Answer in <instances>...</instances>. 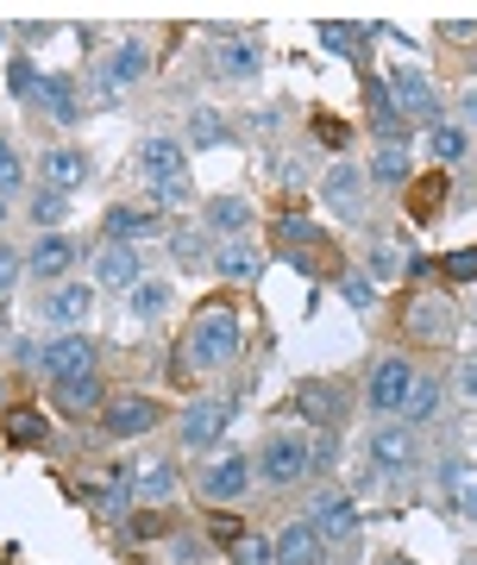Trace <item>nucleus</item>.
<instances>
[{
    "instance_id": "obj_36",
    "label": "nucleus",
    "mask_w": 477,
    "mask_h": 565,
    "mask_svg": "<svg viewBox=\"0 0 477 565\" xmlns=\"http://www.w3.org/2000/svg\"><path fill=\"white\" fill-rule=\"evenodd\" d=\"M364 177L378 182V189H402V182L415 177V170H409V145H378V158H371Z\"/></svg>"
},
{
    "instance_id": "obj_16",
    "label": "nucleus",
    "mask_w": 477,
    "mask_h": 565,
    "mask_svg": "<svg viewBox=\"0 0 477 565\" xmlns=\"http://www.w3.org/2000/svg\"><path fill=\"white\" fill-rule=\"evenodd\" d=\"M126 471V490H132V503H151V509H163L170 497H177V465L170 459H132V465H119Z\"/></svg>"
},
{
    "instance_id": "obj_50",
    "label": "nucleus",
    "mask_w": 477,
    "mask_h": 565,
    "mask_svg": "<svg viewBox=\"0 0 477 565\" xmlns=\"http://www.w3.org/2000/svg\"><path fill=\"white\" fill-rule=\"evenodd\" d=\"M25 277V258L13 252V245H0V296H13V282Z\"/></svg>"
},
{
    "instance_id": "obj_22",
    "label": "nucleus",
    "mask_w": 477,
    "mask_h": 565,
    "mask_svg": "<svg viewBox=\"0 0 477 565\" xmlns=\"http://www.w3.org/2000/svg\"><path fill=\"white\" fill-rule=\"evenodd\" d=\"M139 177L158 189V182H182L189 177V145L182 139H145L139 145Z\"/></svg>"
},
{
    "instance_id": "obj_62",
    "label": "nucleus",
    "mask_w": 477,
    "mask_h": 565,
    "mask_svg": "<svg viewBox=\"0 0 477 565\" xmlns=\"http://www.w3.org/2000/svg\"><path fill=\"white\" fill-rule=\"evenodd\" d=\"M0 221H7V202H0Z\"/></svg>"
},
{
    "instance_id": "obj_42",
    "label": "nucleus",
    "mask_w": 477,
    "mask_h": 565,
    "mask_svg": "<svg viewBox=\"0 0 477 565\" xmlns=\"http://www.w3.org/2000/svg\"><path fill=\"white\" fill-rule=\"evenodd\" d=\"M333 471H339V427L308 440V478H333Z\"/></svg>"
},
{
    "instance_id": "obj_20",
    "label": "nucleus",
    "mask_w": 477,
    "mask_h": 565,
    "mask_svg": "<svg viewBox=\"0 0 477 565\" xmlns=\"http://www.w3.org/2000/svg\"><path fill=\"white\" fill-rule=\"evenodd\" d=\"M76 239L70 233H44L32 252H25V277L32 282H70V264H76Z\"/></svg>"
},
{
    "instance_id": "obj_4",
    "label": "nucleus",
    "mask_w": 477,
    "mask_h": 565,
    "mask_svg": "<svg viewBox=\"0 0 477 565\" xmlns=\"http://www.w3.org/2000/svg\"><path fill=\"white\" fill-rule=\"evenodd\" d=\"M145 76H151V51L126 39V44H114V57L107 63H88V95L107 102V107H119L126 102V88H139Z\"/></svg>"
},
{
    "instance_id": "obj_54",
    "label": "nucleus",
    "mask_w": 477,
    "mask_h": 565,
    "mask_svg": "<svg viewBox=\"0 0 477 565\" xmlns=\"http://www.w3.org/2000/svg\"><path fill=\"white\" fill-rule=\"evenodd\" d=\"M458 396H465V403L477 408V359H465V364H458Z\"/></svg>"
},
{
    "instance_id": "obj_55",
    "label": "nucleus",
    "mask_w": 477,
    "mask_h": 565,
    "mask_svg": "<svg viewBox=\"0 0 477 565\" xmlns=\"http://www.w3.org/2000/svg\"><path fill=\"white\" fill-rule=\"evenodd\" d=\"M458 114H465V126H477V76L465 82V95H458Z\"/></svg>"
},
{
    "instance_id": "obj_15",
    "label": "nucleus",
    "mask_w": 477,
    "mask_h": 565,
    "mask_svg": "<svg viewBox=\"0 0 477 565\" xmlns=\"http://www.w3.org/2000/svg\"><path fill=\"white\" fill-rule=\"evenodd\" d=\"M51 403H57V415H70V422H88V415L107 408V384H100V371H76V377H57V384H51Z\"/></svg>"
},
{
    "instance_id": "obj_25",
    "label": "nucleus",
    "mask_w": 477,
    "mask_h": 565,
    "mask_svg": "<svg viewBox=\"0 0 477 565\" xmlns=\"http://www.w3.org/2000/svg\"><path fill=\"white\" fill-rule=\"evenodd\" d=\"M271 546H277V565H320L327 559V541L315 534V522L301 515V522H289V527H277L271 534Z\"/></svg>"
},
{
    "instance_id": "obj_27",
    "label": "nucleus",
    "mask_w": 477,
    "mask_h": 565,
    "mask_svg": "<svg viewBox=\"0 0 477 565\" xmlns=\"http://www.w3.org/2000/svg\"><path fill=\"white\" fill-rule=\"evenodd\" d=\"M208 70H214V82H252V76L264 70V63H258V44L226 32V39L214 44V63H208Z\"/></svg>"
},
{
    "instance_id": "obj_5",
    "label": "nucleus",
    "mask_w": 477,
    "mask_h": 565,
    "mask_svg": "<svg viewBox=\"0 0 477 565\" xmlns=\"http://www.w3.org/2000/svg\"><path fill=\"white\" fill-rule=\"evenodd\" d=\"M415 377H421V371L402 359V352H383V359H371V371H364V415H378V422L402 415V403H409Z\"/></svg>"
},
{
    "instance_id": "obj_47",
    "label": "nucleus",
    "mask_w": 477,
    "mask_h": 565,
    "mask_svg": "<svg viewBox=\"0 0 477 565\" xmlns=\"http://www.w3.org/2000/svg\"><path fill=\"white\" fill-rule=\"evenodd\" d=\"M39 70H32V57H13L7 63V88H13V95H20V102H39Z\"/></svg>"
},
{
    "instance_id": "obj_19",
    "label": "nucleus",
    "mask_w": 477,
    "mask_h": 565,
    "mask_svg": "<svg viewBox=\"0 0 477 565\" xmlns=\"http://www.w3.org/2000/svg\"><path fill=\"white\" fill-rule=\"evenodd\" d=\"M364 120H371L378 145H409V120H402V107L383 76H364Z\"/></svg>"
},
{
    "instance_id": "obj_11",
    "label": "nucleus",
    "mask_w": 477,
    "mask_h": 565,
    "mask_svg": "<svg viewBox=\"0 0 477 565\" xmlns=\"http://www.w3.org/2000/svg\"><path fill=\"white\" fill-rule=\"evenodd\" d=\"M233 427V403H220V396H201V403H189L177 415V440L182 452H208V446H220V434Z\"/></svg>"
},
{
    "instance_id": "obj_9",
    "label": "nucleus",
    "mask_w": 477,
    "mask_h": 565,
    "mask_svg": "<svg viewBox=\"0 0 477 565\" xmlns=\"http://www.w3.org/2000/svg\"><path fill=\"white\" fill-rule=\"evenodd\" d=\"M252 484H258V465L245 459V452H226V459L201 465V478H195V490H201V497H208L214 509L245 503V497H252Z\"/></svg>"
},
{
    "instance_id": "obj_34",
    "label": "nucleus",
    "mask_w": 477,
    "mask_h": 565,
    "mask_svg": "<svg viewBox=\"0 0 477 565\" xmlns=\"http://www.w3.org/2000/svg\"><path fill=\"white\" fill-rule=\"evenodd\" d=\"M371 39H383V25H346V20H327L320 25V44H327V51H333V57H364V44Z\"/></svg>"
},
{
    "instance_id": "obj_48",
    "label": "nucleus",
    "mask_w": 477,
    "mask_h": 565,
    "mask_svg": "<svg viewBox=\"0 0 477 565\" xmlns=\"http://www.w3.org/2000/svg\"><path fill=\"white\" fill-rule=\"evenodd\" d=\"M20 182H25V163H20V151H13V145L0 139V202H7V195H13Z\"/></svg>"
},
{
    "instance_id": "obj_24",
    "label": "nucleus",
    "mask_w": 477,
    "mask_h": 565,
    "mask_svg": "<svg viewBox=\"0 0 477 565\" xmlns=\"http://www.w3.org/2000/svg\"><path fill=\"white\" fill-rule=\"evenodd\" d=\"M39 182L51 189V195H70V189H82V182H88V151H76V145L44 151V158H39Z\"/></svg>"
},
{
    "instance_id": "obj_37",
    "label": "nucleus",
    "mask_w": 477,
    "mask_h": 565,
    "mask_svg": "<svg viewBox=\"0 0 477 565\" xmlns=\"http://www.w3.org/2000/svg\"><path fill=\"white\" fill-rule=\"evenodd\" d=\"M333 289H339V302H346V308H358V315H371V308H378V282L364 277V270H352V264H339Z\"/></svg>"
},
{
    "instance_id": "obj_46",
    "label": "nucleus",
    "mask_w": 477,
    "mask_h": 565,
    "mask_svg": "<svg viewBox=\"0 0 477 565\" xmlns=\"http://www.w3.org/2000/svg\"><path fill=\"white\" fill-rule=\"evenodd\" d=\"M427 151H434L439 163H465V132H458V126H434V132H427Z\"/></svg>"
},
{
    "instance_id": "obj_32",
    "label": "nucleus",
    "mask_w": 477,
    "mask_h": 565,
    "mask_svg": "<svg viewBox=\"0 0 477 565\" xmlns=\"http://www.w3.org/2000/svg\"><path fill=\"white\" fill-rule=\"evenodd\" d=\"M277 245L296 258V252H308V258H320L327 252V233H320L308 214H277Z\"/></svg>"
},
{
    "instance_id": "obj_23",
    "label": "nucleus",
    "mask_w": 477,
    "mask_h": 565,
    "mask_svg": "<svg viewBox=\"0 0 477 565\" xmlns=\"http://www.w3.org/2000/svg\"><path fill=\"white\" fill-rule=\"evenodd\" d=\"M100 233H107V245H145V239H158V233H170V226L151 207H107Z\"/></svg>"
},
{
    "instance_id": "obj_14",
    "label": "nucleus",
    "mask_w": 477,
    "mask_h": 565,
    "mask_svg": "<svg viewBox=\"0 0 477 565\" xmlns=\"http://www.w3.org/2000/svg\"><path fill=\"white\" fill-rule=\"evenodd\" d=\"M88 315H95V282H57L39 308V321H51L57 333H82Z\"/></svg>"
},
{
    "instance_id": "obj_2",
    "label": "nucleus",
    "mask_w": 477,
    "mask_h": 565,
    "mask_svg": "<svg viewBox=\"0 0 477 565\" xmlns=\"http://www.w3.org/2000/svg\"><path fill=\"white\" fill-rule=\"evenodd\" d=\"M402 333H409L415 345H453L458 340V302L439 289V282L415 289V296L402 302Z\"/></svg>"
},
{
    "instance_id": "obj_30",
    "label": "nucleus",
    "mask_w": 477,
    "mask_h": 565,
    "mask_svg": "<svg viewBox=\"0 0 477 565\" xmlns=\"http://www.w3.org/2000/svg\"><path fill=\"white\" fill-rule=\"evenodd\" d=\"M439 408H446V384H439L434 371H421L415 390H409V403H402V422L409 427H434Z\"/></svg>"
},
{
    "instance_id": "obj_49",
    "label": "nucleus",
    "mask_w": 477,
    "mask_h": 565,
    "mask_svg": "<svg viewBox=\"0 0 477 565\" xmlns=\"http://www.w3.org/2000/svg\"><path fill=\"white\" fill-rule=\"evenodd\" d=\"M446 270V282H477V245H465V252H453V258L439 264Z\"/></svg>"
},
{
    "instance_id": "obj_39",
    "label": "nucleus",
    "mask_w": 477,
    "mask_h": 565,
    "mask_svg": "<svg viewBox=\"0 0 477 565\" xmlns=\"http://www.w3.org/2000/svg\"><path fill=\"white\" fill-rule=\"evenodd\" d=\"M163 565H208V534L170 527V534H163Z\"/></svg>"
},
{
    "instance_id": "obj_61",
    "label": "nucleus",
    "mask_w": 477,
    "mask_h": 565,
    "mask_svg": "<svg viewBox=\"0 0 477 565\" xmlns=\"http://www.w3.org/2000/svg\"><path fill=\"white\" fill-rule=\"evenodd\" d=\"M471 327H477V302H471Z\"/></svg>"
},
{
    "instance_id": "obj_60",
    "label": "nucleus",
    "mask_w": 477,
    "mask_h": 565,
    "mask_svg": "<svg viewBox=\"0 0 477 565\" xmlns=\"http://www.w3.org/2000/svg\"><path fill=\"white\" fill-rule=\"evenodd\" d=\"M0 340H7V315H0Z\"/></svg>"
},
{
    "instance_id": "obj_59",
    "label": "nucleus",
    "mask_w": 477,
    "mask_h": 565,
    "mask_svg": "<svg viewBox=\"0 0 477 565\" xmlns=\"http://www.w3.org/2000/svg\"><path fill=\"white\" fill-rule=\"evenodd\" d=\"M383 565H415V559H383Z\"/></svg>"
},
{
    "instance_id": "obj_17",
    "label": "nucleus",
    "mask_w": 477,
    "mask_h": 565,
    "mask_svg": "<svg viewBox=\"0 0 477 565\" xmlns=\"http://www.w3.org/2000/svg\"><path fill=\"white\" fill-rule=\"evenodd\" d=\"M434 484H439V497H446L465 522H477V459H458V452L434 459Z\"/></svg>"
},
{
    "instance_id": "obj_63",
    "label": "nucleus",
    "mask_w": 477,
    "mask_h": 565,
    "mask_svg": "<svg viewBox=\"0 0 477 565\" xmlns=\"http://www.w3.org/2000/svg\"><path fill=\"white\" fill-rule=\"evenodd\" d=\"M465 565H477V553H471V559H465Z\"/></svg>"
},
{
    "instance_id": "obj_6",
    "label": "nucleus",
    "mask_w": 477,
    "mask_h": 565,
    "mask_svg": "<svg viewBox=\"0 0 477 565\" xmlns=\"http://www.w3.org/2000/svg\"><path fill=\"white\" fill-rule=\"evenodd\" d=\"M252 465H258V478L271 490H296V484H308V440L289 434V427H271Z\"/></svg>"
},
{
    "instance_id": "obj_56",
    "label": "nucleus",
    "mask_w": 477,
    "mask_h": 565,
    "mask_svg": "<svg viewBox=\"0 0 477 565\" xmlns=\"http://www.w3.org/2000/svg\"><path fill=\"white\" fill-rule=\"evenodd\" d=\"M409 277H415L421 289H427V277H434V258H415V252H409Z\"/></svg>"
},
{
    "instance_id": "obj_53",
    "label": "nucleus",
    "mask_w": 477,
    "mask_h": 565,
    "mask_svg": "<svg viewBox=\"0 0 477 565\" xmlns=\"http://www.w3.org/2000/svg\"><path fill=\"white\" fill-rule=\"evenodd\" d=\"M151 195H158V207H189V177H182V182H158Z\"/></svg>"
},
{
    "instance_id": "obj_7",
    "label": "nucleus",
    "mask_w": 477,
    "mask_h": 565,
    "mask_svg": "<svg viewBox=\"0 0 477 565\" xmlns=\"http://www.w3.org/2000/svg\"><path fill=\"white\" fill-rule=\"evenodd\" d=\"M320 202L333 207L346 226L364 221V207H371V177H364V163H352V158L327 163V177H320Z\"/></svg>"
},
{
    "instance_id": "obj_33",
    "label": "nucleus",
    "mask_w": 477,
    "mask_h": 565,
    "mask_svg": "<svg viewBox=\"0 0 477 565\" xmlns=\"http://www.w3.org/2000/svg\"><path fill=\"white\" fill-rule=\"evenodd\" d=\"M126 315L139 327H158L163 315H170V282H158V277H145L139 289H126Z\"/></svg>"
},
{
    "instance_id": "obj_21",
    "label": "nucleus",
    "mask_w": 477,
    "mask_h": 565,
    "mask_svg": "<svg viewBox=\"0 0 477 565\" xmlns=\"http://www.w3.org/2000/svg\"><path fill=\"white\" fill-rule=\"evenodd\" d=\"M39 371L57 384V377H76V371H95V340L88 333H57V340L39 352Z\"/></svg>"
},
{
    "instance_id": "obj_12",
    "label": "nucleus",
    "mask_w": 477,
    "mask_h": 565,
    "mask_svg": "<svg viewBox=\"0 0 477 565\" xmlns=\"http://www.w3.org/2000/svg\"><path fill=\"white\" fill-rule=\"evenodd\" d=\"M308 522H315V534L327 546H339V541H352L358 534V503L339 484H320L315 497H308Z\"/></svg>"
},
{
    "instance_id": "obj_8",
    "label": "nucleus",
    "mask_w": 477,
    "mask_h": 565,
    "mask_svg": "<svg viewBox=\"0 0 477 565\" xmlns=\"http://www.w3.org/2000/svg\"><path fill=\"white\" fill-rule=\"evenodd\" d=\"M390 95H396V107H402V120L409 126H427V132H434V126H446V114H439V88L427 76H421L415 63H390Z\"/></svg>"
},
{
    "instance_id": "obj_44",
    "label": "nucleus",
    "mask_w": 477,
    "mask_h": 565,
    "mask_svg": "<svg viewBox=\"0 0 477 565\" xmlns=\"http://www.w3.org/2000/svg\"><path fill=\"white\" fill-rule=\"evenodd\" d=\"M63 214H70V195H51V189H39V195H32V214H25V221L44 226V233H57Z\"/></svg>"
},
{
    "instance_id": "obj_38",
    "label": "nucleus",
    "mask_w": 477,
    "mask_h": 565,
    "mask_svg": "<svg viewBox=\"0 0 477 565\" xmlns=\"http://www.w3.org/2000/svg\"><path fill=\"white\" fill-rule=\"evenodd\" d=\"M233 139V126L220 120L214 107H195V114H189V151H214V145H226Z\"/></svg>"
},
{
    "instance_id": "obj_35",
    "label": "nucleus",
    "mask_w": 477,
    "mask_h": 565,
    "mask_svg": "<svg viewBox=\"0 0 477 565\" xmlns=\"http://www.w3.org/2000/svg\"><path fill=\"white\" fill-rule=\"evenodd\" d=\"M0 427H7V440L13 446H44L51 440V415H39L32 403H13L7 415H0Z\"/></svg>"
},
{
    "instance_id": "obj_58",
    "label": "nucleus",
    "mask_w": 477,
    "mask_h": 565,
    "mask_svg": "<svg viewBox=\"0 0 477 565\" xmlns=\"http://www.w3.org/2000/svg\"><path fill=\"white\" fill-rule=\"evenodd\" d=\"M446 39H453V44H471L477 25H471V20H453V25H446Z\"/></svg>"
},
{
    "instance_id": "obj_1",
    "label": "nucleus",
    "mask_w": 477,
    "mask_h": 565,
    "mask_svg": "<svg viewBox=\"0 0 477 565\" xmlns=\"http://www.w3.org/2000/svg\"><path fill=\"white\" fill-rule=\"evenodd\" d=\"M245 352V315L233 302H208L189 327V340L177 345V377L189 371H220V364H239Z\"/></svg>"
},
{
    "instance_id": "obj_13",
    "label": "nucleus",
    "mask_w": 477,
    "mask_h": 565,
    "mask_svg": "<svg viewBox=\"0 0 477 565\" xmlns=\"http://www.w3.org/2000/svg\"><path fill=\"white\" fill-rule=\"evenodd\" d=\"M163 422V408L151 396H119V403L100 408V440H139Z\"/></svg>"
},
{
    "instance_id": "obj_51",
    "label": "nucleus",
    "mask_w": 477,
    "mask_h": 565,
    "mask_svg": "<svg viewBox=\"0 0 477 565\" xmlns=\"http://www.w3.org/2000/svg\"><path fill=\"white\" fill-rule=\"evenodd\" d=\"M239 534H245V527H239V515H214V522H208V541H214V546H233Z\"/></svg>"
},
{
    "instance_id": "obj_41",
    "label": "nucleus",
    "mask_w": 477,
    "mask_h": 565,
    "mask_svg": "<svg viewBox=\"0 0 477 565\" xmlns=\"http://www.w3.org/2000/svg\"><path fill=\"white\" fill-rule=\"evenodd\" d=\"M439 207H446V177L415 182V195H409V214H415V221H439Z\"/></svg>"
},
{
    "instance_id": "obj_28",
    "label": "nucleus",
    "mask_w": 477,
    "mask_h": 565,
    "mask_svg": "<svg viewBox=\"0 0 477 565\" xmlns=\"http://www.w3.org/2000/svg\"><path fill=\"white\" fill-rule=\"evenodd\" d=\"M208 270L226 277V282H258L264 258H258V245H252V239H220L214 258H208Z\"/></svg>"
},
{
    "instance_id": "obj_29",
    "label": "nucleus",
    "mask_w": 477,
    "mask_h": 565,
    "mask_svg": "<svg viewBox=\"0 0 477 565\" xmlns=\"http://www.w3.org/2000/svg\"><path fill=\"white\" fill-rule=\"evenodd\" d=\"M252 214H258V207L245 202V195H214V202H208V233H214V239H245V233H252Z\"/></svg>"
},
{
    "instance_id": "obj_26",
    "label": "nucleus",
    "mask_w": 477,
    "mask_h": 565,
    "mask_svg": "<svg viewBox=\"0 0 477 565\" xmlns=\"http://www.w3.org/2000/svg\"><path fill=\"white\" fill-rule=\"evenodd\" d=\"M44 114V120H57V126H76L82 120V82L76 76H44L39 82V102H32Z\"/></svg>"
},
{
    "instance_id": "obj_31",
    "label": "nucleus",
    "mask_w": 477,
    "mask_h": 565,
    "mask_svg": "<svg viewBox=\"0 0 477 565\" xmlns=\"http://www.w3.org/2000/svg\"><path fill=\"white\" fill-rule=\"evenodd\" d=\"M364 277L371 282H396L409 277V252H402L390 233H371V245H364Z\"/></svg>"
},
{
    "instance_id": "obj_52",
    "label": "nucleus",
    "mask_w": 477,
    "mask_h": 565,
    "mask_svg": "<svg viewBox=\"0 0 477 565\" xmlns=\"http://www.w3.org/2000/svg\"><path fill=\"white\" fill-rule=\"evenodd\" d=\"M301 177H308V151H296V158H277V182H283V189H296Z\"/></svg>"
},
{
    "instance_id": "obj_43",
    "label": "nucleus",
    "mask_w": 477,
    "mask_h": 565,
    "mask_svg": "<svg viewBox=\"0 0 477 565\" xmlns=\"http://www.w3.org/2000/svg\"><path fill=\"white\" fill-rule=\"evenodd\" d=\"M170 527H177V522H170V515H163V509H139V515H126V541H163V534H170Z\"/></svg>"
},
{
    "instance_id": "obj_10",
    "label": "nucleus",
    "mask_w": 477,
    "mask_h": 565,
    "mask_svg": "<svg viewBox=\"0 0 477 565\" xmlns=\"http://www.w3.org/2000/svg\"><path fill=\"white\" fill-rule=\"evenodd\" d=\"M289 415H301L315 434H333L346 422V384H333V377H301L289 390Z\"/></svg>"
},
{
    "instance_id": "obj_45",
    "label": "nucleus",
    "mask_w": 477,
    "mask_h": 565,
    "mask_svg": "<svg viewBox=\"0 0 477 565\" xmlns=\"http://www.w3.org/2000/svg\"><path fill=\"white\" fill-rule=\"evenodd\" d=\"M226 553H233V565H277V546L264 541V534H239Z\"/></svg>"
},
{
    "instance_id": "obj_40",
    "label": "nucleus",
    "mask_w": 477,
    "mask_h": 565,
    "mask_svg": "<svg viewBox=\"0 0 477 565\" xmlns=\"http://www.w3.org/2000/svg\"><path fill=\"white\" fill-rule=\"evenodd\" d=\"M163 239H170V258L189 264V270H195L201 258H214V245H208V233H201V226H170Z\"/></svg>"
},
{
    "instance_id": "obj_18",
    "label": "nucleus",
    "mask_w": 477,
    "mask_h": 565,
    "mask_svg": "<svg viewBox=\"0 0 477 565\" xmlns=\"http://www.w3.org/2000/svg\"><path fill=\"white\" fill-rule=\"evenodd\" d=\"M88 264H95V282H100V289H119V296L145 282V252H139V245H107V239H100V252H95Z\"/></svg>"
},
{
    "instance_id": "obj_57",
    "label": "nucleus",
    "mask_w": 477,
    "mask_h": 565,
    "mask_svg": "<svg viewBox=\"0 0 477 565\" xmlns=\"http://www.w3.org/2000/svg\"><path fill=\"white\" fill-rule=\"evenodd\" d=\"M315 132H320V139H327V145H333V151H346V126H333V120H320Z\"/></svg>"
},
{
    "instance_id": "obj_3",
    "label": "nucleus",
    "mask_w": 477,
    "mask_h": 565,
    "mask_svg": "<svg viewBox=\"0 0 477 565\" xmlns=\"http://www.w3.org/2000/svg\"><path fill=\"white\" fill-rule=\"evenodd\" d=\"M364 452H371V478L402 484V478H415V465H421V434L409 422H378Z\"/></svg>"
}]
</instances>
